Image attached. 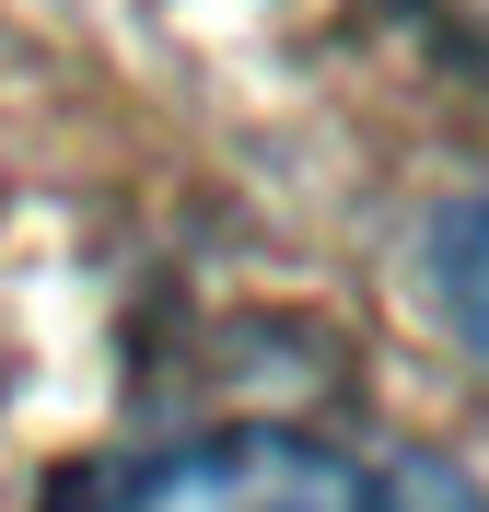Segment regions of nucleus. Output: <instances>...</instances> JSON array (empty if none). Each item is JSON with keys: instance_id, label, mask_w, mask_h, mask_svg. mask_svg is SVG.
I'll use <instances>...</instances> for the list:
<instances>
[{"instance_id": "obj_2", "label": "nucleus", "mask_w": 489, "mask_h": 512, "mask_svg": "<svg viewBox=\"0 0 489 512\" xmlns=\"http://www.w3.org/2000/svg\"><path fill=\"white\" fill-rule=\"evenodd\" d=\"M431 303H443V326L489 361V187L431 222Z\"/></svg>"}, {"instance_id": "obj_1", "label": "nucleus", "mask_w": 489, "mask_h": 512, "mask_svg": "<svg viewBox=\"0 0 489 512\" xmlns=\"http://www.w3.org/2000/svg\"><path fill=\"white\" fill-rule=\"evenodd\" d=\"M47 512H489L466 466L373 431H315V419H233L187 443L82 466Z\"/></svg>"}]
</instances>
